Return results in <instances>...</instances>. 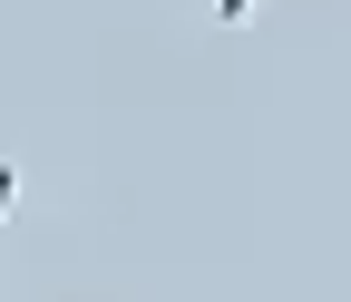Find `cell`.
Returning a JSON list of instances; mask_svg holds the SVG:
<instances>
[{"mask_svg": "<svg viewBox=\"0 0 351 302\" xmlns=\"http://www.w3.org/2000/svg\"><path fill=\"white\" fill-rule=\"evenodd\" d=\"M205 20H215V29H254V20H263V0H205Z\"/></svg>", "mask_w": 351, "mask_h": 302, "instance_id": "cell-1", "label": "cell"}, {"mask_svg": "<svg viewBox=\"0 0 351 302\" xmlns=\"http://www.w3.org/2000/svg\"><path fill=\"white\" fill-rule=\"evenodd\" d=\"M10 214H20V166L0 156V225H10Z\"/></svg>", "mask_w": 351, "mask_h": 302, "instance_id": "cell-2", "label": "cell"}]
</instances>
